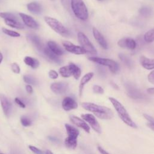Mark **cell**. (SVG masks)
Listing matches in <instances>:
<instances>
[{
	"instance_id": "1",
	"label": "cell",
	"mask_w": 154,
	"mask_h": 154,
	"mask_svg": "<svg viewBox=\"0 0 154 154\" xmlns=\"http://www.w3.org/2000/svg\"><path fill=\"white\" fill-rule=\"evenodd\" d=\"M81 106L85 109L93 112L100 119L109 120L113 117L114 114L111 109L106 106L98 105L91 102H82Z\"/></svg>"
},
{
	"instance_id": "2",
	"label": "cell",
	"mask_w": 154,
	"mask_h": 154,
	"mask_svg": "<svg viewBox=\"0 0 154 154\" xmlns=\"http://www.w3.org/2000/svg\"><path fill=\"white\" fill-rule=\"evenodd\" d=\"M108 99L112 104L114 108H115L121 120L128 126L133 128H137V125L134 122L124 106L119 101H118L114 97H109Z\"/></svg>"
},
{
	"instance_id": "3",
	"label": "cell",
	"mask_w": 154,
	"mask_h": 154,
	"mask_svg": "<svg viewBox=\"0 0 154 154\" xmlns=\"http://www.w3.org/2000/svg\"><path fill=\"white\" fill-rule=\"evenodd\" d=\"M64 126L67 134V137L64 140V144L68 149H75L77 146V139L79 132L78 129L68 123H66Z\"/></svg>"
},
{
	"instance_id": "4",
	"label": "cell",
	"mask_w": 154,
	"mask_h": 154,
	"mask_svg": "<svg viewBox=\"0 0 154 154\" xmlns=\"http://www.w3.org/2000/svg\"><path fill=\"white\" fill-rule=\"evenodd\" d=\"M71 8L76 17L82 20L87 19L88 10L82 0H71Z\"/></svg>"
},
{
	"instance_id": "5",
	"label": "cell",
	"mask_w": 154,
	"mask_h": 154,
	"mask_svg": "<svg viewBox=\"0 0 154 154\" xmlns=\"http://www.w3.org/2000/svg\"><path fill=\"white\" fill-rule=\"evenodd\" d=\"M44 19L46 23L56 32L64 37H67L69 35L67 29L57 19L49 16H45Z\"/></svg>"
},
{
	"instance_id": "6",
	"label": "cell",
	"mask_w": 154,
	"mask_h": 154,
	"mask_svg": "<svg viewBox=\"0 0 154 154\" xmlns=\"http://www.w3.org/2000/svg\"><path fill=\"white\" fill-rule=\"evenodd\" d=\"M88 59L89 60L96 63L99 64L107 66L110 71L113 73H117L119 70V66L118 63L112 60L97 57H90L88 58Z\"/></svg>"
},
{
	"instance_id": "7",
	"label": "cell",
	"mask_w": 154,
	"mask_h": 154,
	"mask_svg": "<svg viewBox=\"0 0 154 154\" xmlns=\"http://www.w3.org/2000/svg\"><path fill=\"white\" fill-rule=\"evenodd\" d=\"M78 40L81 47L86 52L93 55H96L97 54L96 48L90 42L88 37L83 32H79L78 33Z\"/></svg>"
},
{
	"instance_id": "8",
	"label": "cell",
	"mask_w": 154,
	"mask_h": 154,
	"mask_svg": "<svg viewBox=\"0 0 154 154\" xmlns=\"http://www.w3.org/2000/svg\"><path fill=\"white\" fill-rule=\"evenodd\" d=\"M81 117L84 120H85L90 125V126L94 131L98 134L101 133V127L94 116L91 114H82Z\"/></svg>"
},
{
	"instance_id": "9",
	"label": "cell",
	"mask_w": 154,
	"mask_h": 154,
	"mask_svg": "<svg viewBox=\"0 0 154 154\" xmlns=\"http://www.w3.org/2000/svg\"><path fill=\"white\" fill-rule=\"evenodd\" d=\"M62 45L64 46V49L72 54H76V55H81V54H84L86 53L85 51L79 46L75 45L72 43L68 42V41H64L62 42Z\"/></svg>"
},
{
	"instance_id": "10",
	"label": "cell",
	"mask_w": 154,
	"mask_h": 154,
	"mask_svg": "<svg viewBox=\"0 0 154 154\" xmlns=\"http://www.w3.org/2000/svg\"><path fill=\"white\" fill-rule=\"evenodd\" d=\"M69 85L66 82H56L52 83L50 88L51 90L57 94H63L68 90Z\"/></svg>"
},
{
	"instance_id": "11",
	"label": "cell",
	"mask_w": 154,
	"mask_h": 154,
	"mask_svg": "<svg viewBox=\"0 0 154 154\" xmlns=\"http://www.w3.org/2000/svg\"><path fill=\"white\" fill-rule=\"evenodd\" d=\"M125 87L128 95L130 97L135 99L144 98L143 94L130 83H126Z\"/></svg>"
},
{
	"instance_id": "12",
	"label": "cell",
	"mask_w": 154,
	"mask_h": 154,
	"mask_svg": "<svg viewBox=\"0 0 154 154\" xmlns=\"http://www.w3.org/2000/svg\"><path fill=\"white\" fill-rule=\"evenodd\" d=\"M19 15L22 19L25 25L28 27L34 29H37L38 28V24L31 16L22 13H19Z\"/></svg>"
},
{
	"instance_id": "13",
	"label": "cell",
	"mask_w": 154,
	"mask_h": 154,
	"mask_svg": "<svg viewBox=\"0 0 154 154\" xmlns=\"http://www.w3.org/2000/svg\"><path fill=\"white\" fill-rule=\"evenodd\" d=\"M118 45L123 48H127L131 50H134L136 48L137 43L132 38L125 37L119 40Z\"/></svg>"
},
{
	"instance_id": "14",
	"label": "cell",
	"mask_w": 154,
	"mask_h": 154,
	"mask_svg": "<svg viewBox=\"0 0 154 154\" xmlns=\"http://www.w3.org/2000/svg\"><path fill=\"white\" fill-rule=\"evenodd\" d=\"M0 102L4 114L6 116H8L10 114L11 111V103L8 99V98L2 94H0Z\"/></svg>"
},
{
	"instance_id": "15",
	"label": "cell",
	"mask_w": 154,
	"mask_h": 154,
	"mask_svg": "<svg viewBox=\"0 0 154 154\" xmlns=\"http://www.w3.org/2000/svg\"><path fill=\"white\" fill-rule=\"evenodd\" d=\"M62 107L65 111H70L77 108L78 103L76 101L71 97H66L62 102Z\"/></svg>"
},
{
	"instance_id": "16",
	"label": "cell",
	"mask_w": 154,
	"mask_h": 154,
	"mask_svg": "<svg viewBox=\"0 0 154 154\" xmlns=\"http://www.w3.org/2000/svg\"><path fill=\"white\" fill-rule=\"evenodd\" d=\"M70 119L71 122L73 123V124H74L75 125L77 126L79 128H81V129L84 130L86 132L90 133V128L89 125L83 119H81L78 117H76L75 116H70Z\"/></svg>"
},
{
	"instance_id": "17",
	"label": "cell",
	"mask_w": 154,
	"mask_h": 154,
	"mask_svg": "<svg viewBox=\"0 0 154 154\" xmlns=\"http://www.w3.org/2000/svg\"><path fill=\"white\" fill-rule=\"evenodd\" d=\"M93 34L95 40L102 48H103L105 49L108 48V44L105 38L96 28H93Z\"/></svg>"
},
{
	"instance_id": "18",
	"label": "cell",
	"mask_w": 154,
	"mask_h": 154,
	"mask_svg": "<svg viewBox=\"0 0 154 154\" xmlns=\"http://www.w3.org/2000/svg\"><path fill=\"white\" fill-rule=\"evenodd\" d=\"M141 65L146 69H154V59H150L144 56H141L140 58Z\"/></svg>"
},
{
	"instance_id": "19",
	"label": "cell",
	"mask_w": 154,
	"mask_h": 154,
	"mask_svg": "<svg viewBox=\"0 0 154 154\" xmlns=\"http://www.w3.org/2000/svg\"><path fill=\"white\" fill-rule=\"evenodd\" d=\"M93 76H94V73L93 72H89V73H86L82 78V79L80 81L79 86V96H81V95H82V90H83L84 85L88 82H89L91 80V79L93 78Z\"/></svg>"
},
{
	"instance_id": "20",
	"label": "cell",
	"mask_w": 154,
	"mask_h": 154,
	"mask_svg": "<svg viewBox=\"0 0 154 154\" xmlns=\"http://www.w3.org/2000/svg\"><path fill=\"white\" fill-rule=\"evenodd\" d=\"M48 47L52 52H53L58 56L64 54L63 50L59 46V45L57 43L54 41H49L48 42Z\"/></svg>"
},
{
	"instance_id": "21",
	"label": "cell",
	"mask_w": 154,
	"mask_h": 154,
	"mask_svg": "<svg viewBox=\"0 0 154 154\" xmlns=\"http://www.w3.org/2000/svg\"><path fill=\"white\" fill-rule=\"evenodd\" d=\"M27 9L34 14H39L42 11V6L37 2H32L27 4Z\"/></svg>"
},
{
	"instance_id": "22",
	"label": "cell",
	"mask_w": 154,
	"mask_h": 154,
	"mask_svg": "<svg viewBox=\"0 0 154 154\" xmlns=\"http://www.w3.org/2000/svg\"><path fill=\"white\" fill-rule=\"evenodd\" d=\"M43 52L45 55L48 57L50 60L53 61L54 62L57 63V64H61V59L58 57V55H57L55 54H54L53 52H52L49 48H45L43 49Z\"/></svg>"
},
{
	"instance_id": "23",
	"label": "cell",
	"mask_w": 154,
	"mask_h": 154,
	"mask_svg": "<svg viewBox=\"0 0 154 154\" xmlns=\"http://www.w3.org/2000/svg\"><path fill=\"white\" fill-rule=\"evenodd\" d=\"M29 38L30 39V40L31 41V42L35 45V46L40 51H43L44 49V47H43V45L42 43V42H41L40 38L35 35V34H30L29 36Z\"/></svg>"
},
{
	"instance_id": "24",
	"label": "cell",
	"mask_w": 154,
	"mask_h": 154,
	"mask_svg": "<svg viewBox=\"0 0 154 154\" xmlns=\"http://www.w3.org/2000/svg\"><path fill=\"white\" fill-rule=\"evenodd\" d=\"M23 61L27 66L32 67V69H36L40 65V62L37 59L31 57H25Z\"/></svg>"
},
{
	"instance_id": "25",
	"label": "cell",
	"mask_w": 154,
	"mask_h": 154,
	"mask_svg": "<svg viewBox=\"0 0 154 154\" xmlns=\"http://www.w3.org/2000/svg\"><path fill=\"white\" fill-rule=\"evenodd\" d=\"M68 66L70 68L72 75L73 76V77L76 79H78L79 78L81 75V69L73 63H70Z\"/></svg>"
},
{
	"instance_id": "26",
	"label": "cell",
	"mask_w": 154,
	"mask_h": 154,
	"mask_svg": "<svg viewBox=\"0 0 154 154\" xmlns=\"http://www.w3.org/2000/svg\"><path fill=\"white\" fill-rule=\"evenodd\" d=\"M4 22L5 23L10 27L16 28V29H23L24 26L19 21L17 20H14V19H4Z\"/></svg>"
},
{
	"instance_id": "27",
	"label": "cell",
	"mask_w": 154,
	"mask_h": 154,
	"mask_svg": "<svg viewBox=\"0 0 154 154\" xmlns=\"http://www.w3.org/2000/svg\"><path fill=\"white\" fill-rule=\"evenodd\" d=\"M59 73L61 75V76L64 78H69L71 75H72L69 66H63L60 67L59 69Z\"/></svg>"
},
{
	"instance_id": "28",
	"label": "cell",
	"mask_w": 154,
	"mask_h": 154,
	"mask_svg": "<svg viewBox=\"0 0 154 154\" xmlns=\"http://www.w3.org/2000/svg\"><path fill=\"white\" fill-rule=\"evenodd\" d=\"M139 12H140V14L143 16V17H150L152 15V10L149 8V7H141L140 10H139Z\"/></svg>"
},
{
	"instance_id": "29",
	"label": "cell",
	"mask_w": 154,
	"mask_h": 154,
	"mask_svg": "<svg viewBox=\"0 0 154 154\" xmlns=\"http://www.w3.org/2000/svg\"><path fill=\"white\" fill-rule=\"evenodd\" d=\"M144 40L147 43L154 42V28L147 31L144 35Z\"/></svg>"
},
{
	"instance_id": "30",
	"label": "cell",
	"mask_w": 154,
	"mask_h": 154,
	"mask_svg": "<svg viewBox=\"0 0 154 154\" xmlns=\"http://www.w3.org/2000/svg\"><path fill=\"white\" fill-rule=\"evenodd\" d=\"M119 58L120 59V60L128 67L131 68L133 66V63L132 62V61L125 55L123 54H120L119 55Z\"/></svg>"
},
{
	"instance_id": "31",
	"label": "cell",
	"mask_w": 154,
	"mask_h": 154,
	"mask_svg": "<svg viewBox=\"0 0 154 154\" xmlns=\"http://www.w3.org/2000/svg\"><path fill=\"white\" fill-rule=\"evenodd\" d=\"M2 32L7 34V35H9L10 37H20V34L17 32L10 30V29H8L5 28H2Z\"/></svg>"
},
{
	"instance_id": "32",
	"label": "cell",
	"mask_w": 154,
	"mask_h": 154,
	"mask_svg": "<svg viewBox=\"0 0 154 154\" xmlns=\"http://www.w3.org/2000/svg\"><path fill=\"white\" fill-rule=\"evenodd\" d=\"M0 17L4 19H14L17 20L16 16L11 13H0Z\"/></svg>"
},
{
	"instance_id": "33",
	"label": "cell",
	"mask_w": 154,
	"mask_h": 154,
	"mask_svg": "<svg viewBox=\"0 0 154 154\" xmlns=\"http://www.w3.org/2000/svg\"><path fill=\"white\" fill-rule=\"evenodd\" d=\"M23 81L28 84L35 85L36 84L35 79L33 77L29 76V75H24L23 76Z\"/></svg>"
},
{
	"instance_id": "34",
	"label": "cell",
	"mask_w": 154,
	"mask_h": 154,
	"mask_svg": "<svg viewBox=\"0 0 154 154\" xmlns=\"http://www.w3.org/2000/svg\"><path fill=\"white\" fill-rule=\"evenodd\" d=\"M20 122L23 126H29L31 125V120L26 116H22L20 118Z\"/></svg>"
},
{
	"instance_id": "35",
	"label": "cell",
	"mask_w": 154,
	"mask_h": 154,
	"mask_svg": "<svg viewBox=\"0 0 154 154\" xmlns=\"http://www.w3.org/2000/svg\"><path fill=\"white\" fill-rule=\"evenodd\" d=\"M93 90L94 93L97 94H103L104 93V90L103 88L98 85H94L93 87Z\"/></svg>"
},
{
	"instance_id": "36",
	"label": "cell",
	"mask_w": 154,
	"mask_h": 154,
	"mask_svg": "<svg viewBox=\"0 0 154 154\" xmlns=\"http://www.w3.org/2000/svg\"><path fill=\"white\" fill-rule=\"evenodd\" d=\"M11 70L12 71L15 73H17V74H19L20 72V67L19 66V65L16 63H13L11 64Z\"/></svg>"
},
{
	"instance_id": "37",
	"label": "cell",
	"mask_w": 154,
	"mask_h": 154,
	"mask_svg": "<svg viewBox=\"0 0 154 154\" xmlns=\"http://www.w3.org/2000/svg\"><path fill=\"white\" fill-rule=\"evenodd\" d=\"M28 147H29V149L33 153H34L35 154H43V152H42L40 149H38V148L36 147H34V146H31V145H29V146H28Z\"/></svg>"
},
{
	"instance_id": "38",
	"label": "cell",
	"mask_w": 154,
	"mask_h": 154,
	"mask_svg": "<svg viewBox=\"0 0 154 154\" xmlns=\"http://www.w3.org/2000/svg\"><path fill=\"white\" fill-rule=\"evenodd\" d=\"M49 76L50 78H51L52 79H55L58 78V74L56 71H55L54 70H51L49 72Z\"/></svg>"
},
{
	"instance_id": "39",
	"label": "cell",
	"mask_w": 154,
	"mask_h": 154,
	"mask_svg": "<svg viewBox=\"0 0 154 154\" xmlns=\"http://www.w3.org/2000/svg\"><path fill=\"white\" fill-rule=\"evenodd\" d=\"M14 101H15V102L20 106V107H21V108H25V104L19 99V98H18V97H16L15 99H14Z\"/></svg>"
},
{
	"instance_id": "40",
	"label": "cell",
	"mask_w": 154,
	"mask_h": 154,
	"mask_svg": "<svg viewBox=\"0 0 154 154\" xmlns=\"http://www.w3.org/2000/svg\"><path fill=\"white\" fill-rule=\"evenodd\" d=\"M147 78H148L149 81L150 83L154 84V70L152 71V72L149 74Z\"/></svg>"
},
{
	"instance_id": "41",
	"label": "cell",
	"mask_w": 154,
	"mask_h": 154,
	"mask_svg": "<svg viewBox=\"0 0 154 154\" xmlns=\"http://www.w3.org/2000/svg\"><path fill=\"white\" fill-rule=\"evenodd\" d=\"M25 89H26V91H27L28 93L29 94H32V92H33V89H32V87H31V85H26L25 86Z\"/></svg>"
},
{
	"instance_id": "42",
	"label": "cell",
	"mask_w": 154,
	"mask_h": 154,
	"mask_svg": "<svg viewBox=\"0 0 154 154\" xmlns=\"http://www.w3.org/2000/svg\"><path fill=\"white\" fill-rule=\"evenodd\" d=\"M97 149L99 150V152L101 153V154H109L108 152H106L105 150H104L102 147H101L100 146H97Z\"/></svg>"
},
{
	"instance_id": "43",
	"label": "cell",
	"mask_w": 154,
	"mask_h": 154,
	"mask_svg": "<svg viewBox=\"0 0 154 154\" xmlns=\"http://www.w3.org/2000/svg\"><path fill=\"white\" fill-rule=\"evenodd\" d=\"M147 125V126H148L149 128H150L152 131H154V123H150V122H149V123H148Z\"/></svg>"
},
{
	"instance_id": "44",
	"label": "cell",
	"mask_w": 154,
	"mask_h": 154,
	"mask_svg": "<svg viewBox=\"0 0 154 154\" xmlns=\"http://www.w3.org/2000/svg\"><path fill=\"white\" fill-rule=\"evenodd\" d=\"M147 92L149 93V94H154V87L153 88H149L147 90Z\"/></svg>"
},
{
	"instance_id": "45",
	"label": "cell",
	"mask_w": 154,
	"mask_h": 154,
	"mask_svg": "<svg viewBox=\"0 0 154 154\" xmlns=\"http://www.w3.org/2000/svg\"><path fill=\"white\" fill-rule=\"evenodd\" d=\"M2 60H3V55H2V53H1V52H0V64L1 63V62H2Z\"/></svg>"
},
{
	"instance_id": "46",
	"label": "cell",
	"mask_w": 154,
	"mask_h": 154,
	"mask_svg": "<svg viewBox=\"0 0 154 154\" xmlns=\"http://www.w3.org/2000/svg\"><path fill=\"white\" fill-rule=\"evenodd\" d=\"M45 154H54V153H53L51 150H47L46 151Z\"/></svg>"
},
{
	"instance_id": "47",
	"label": "cell",
	"mask_w": 154,
	"mask_h": 154,
	"mask_svg": "<svg viewBox=\"0 0 154 154\" xmlns=\"http://www.w3.org/2000/svg\"><path fill=\"white\" fill-rule=\"evenodd\" d=\"M112 85H113V86H114V87L115 88H117V89L119 88L118 86H117V85L116 84H114V82H112Z\"/></svg>"
},
{
	"instance_id": "48",
	"label": "cell",
	"mask_w": 154,
	"mask_h": 154,
	"mask_svg": "<svg viewBox=\"0 0 154 154\" xmlns=\"http://www.w3.org/2000/svg\"><path fill=\"white\" fill-rule=\"evenodd\" d=\"M0 154H5V153H3V152H2L1 150H0Z\"/></svg>"
},
{
	"instance_id": "49",
	"label": "cell",
	"mask_w": 154,
	"mask_h": 154,
	"mask_svg": "<svg viewBox=\"0 0 154 154\" xmlns=\"http://www.w3.org/2000/svg\"><path fill=\"white\" fill-rule=\"evenodd\" d=\"M98 1H102V0H98Z\"/></svg>"
}]
</instances>
